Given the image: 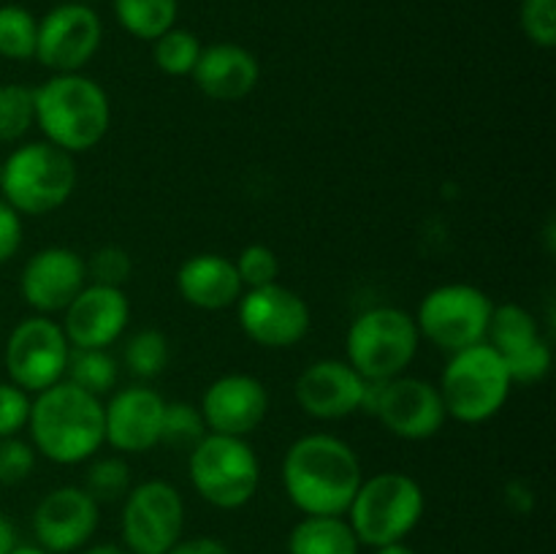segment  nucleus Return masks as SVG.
Segmentation results:
<instances>
[{
	"label": "nucleus",
	"mask_w": 556,
	"mask_h": 554,
	"mask_svg": "<svg viewBox=\"0 0 556 554\" xmlns=\"http://www.w3.org/2000/svg\"><path fill=\"white\" fill-rule=\"evenodd\" d=\"M76 188L74 155L49 141L16 147L0 166V190L20 215H49Z\"/></svg>",
	"instance_id": "20e7f679"
},
{
	"label": "nucleus",
	"mask_w": 556,
	"mask_h": 554,
	"mask_svg": "<svg viewBox=\"0 0 556 554\" xmlns=\"http://www.w3.org/2000/svg\"><path fill=\"white\" fill-rule=\"evenodd\" d=\"M166 402L150 386H125L103 405L106 443L125 454H141L161 443Z\"/></svg>",
	"instance_id": "dca6fc26"
},
{
	"label": "nucleus",
	"mask_w": 556,
	"mask_h": 554,
	"mask_svg": "<svg viewBox=\"0 0 556 554\" xmlns=\"http://www.w3.org/2000/svg\"><path fill=\"white\" fill-rule=\"evenodd\" d=\"M14 546H16L14 525H11V521L0 514V554H9Z\"/></svg>",
	"instance_id": "a19ab883"
},
{
	"label": "nucleus",
	"mask_w": 556,
	"mask_h": 554,
	"mask_svg": "<svg viewBox=\"0 0 556 554\" xmlns=\"http://www.w3.org/2000/svg\"><path fill=\"white\" fill-rule=\"evenodd\" d=\"M71 342L58 320L49 315H33L14 326L5 342V369L11 383L25 391H43L63 380Z\"/></svg>",
	"instance_id": "9b49d317"
},
{
	"label": "nucleus",
	"mask_w": 556,
	"mask_h": 554,
	"mask_svg": "<svg viewBox=\"0 0 556 554\" xmlns=\"http://www.w3.org/2000/svg\"><path fill=\"white\" fill-rule=\"evenodd\" d=\"M521 27L538 47H556V0H521Z\"/></svg>",
	"instance_id": "c9c22d12"
},
{
	"label": "nucleus",
	"mask_w": 556,
	"mask_h": 554,
	"mask_svg": "<svg viewBox=\"0 0 556 554\" xmlns=\"http://www.w3.org/2000/svg\"><path fill=\"white\" fill-rule=\"evenodd\" d=\"M206 421L201 416V407L190 402H166L161 427V443L172 445L177 451H193L206 438Z\"/></svg>",
	"instance_id": "cd10ccee"
},
{
	"label": "nucleus",
	"mask_w": 556,
	"mask_h": 554,
	"mask_svg": "<svg viewBox=\"0 0 556 554\" xmlns=\"http://www.w3.org/2000/svg\"><path fill=\"white\" fill-rule=\"evenodd\" d=\"M508 369L503 356L486 340L462 348L445 364L440 378V396L448 416L462 424H481L497 416L510 394Z\"/></svg>",
	"instance_id": "423d86ee"
},
{
	"label": "nucleus",
	"mask_w": 556,
	"mask_h": 554,
	"mask_svg": "<svg viewBox=\"0 0 556 554\" xmlns=\"http://www.w3.org/2000/svg\"><path fill=\"white\" fill-rule=\"evenodd\" d=\"M65 375L74 386L101 396L117 386L119 364L106 348H71Z\"/></svg>",
	"instance_id": "393cba45"
},
{
	"label": "nucleus",
	"mask_w": 556,
	"mask_h": 554,
	"mask_svg": "<svg viewBox=\"0 0 556 554\" xmlns=\"http://www.w3.org/2000/svg\"><path fill=\"white\" fill-rule=\"evenodd\" d=\"M168 340L157 329H141L125 345V367L141 380H152L166 369Z\"/></svg>",
	"instance_id": "c85d7f7f"
},
{
	"label": "nucleus",
	"mask_w": 556,
	"mask_h": 554,
	"mask_svg": "<svg viewBox=\"0 0 556 554\" xmlns=\"http://www.w3.org/2000/svg\"><path fill=\"white\" fill-rule=\"evenodd\" d=\"M36 123V98L33 87H0V141H16Z\"/></svg>",
	"instance_id": "7c9ffc66"
},
{
	"label": "nucleus",
	"mask_w": 556,
	"mask_h": 554,
	"mask_svg": "<svg viewBox=\"0 0 556 554\" xmlns=\"http://www.w3.org/2000/svg\"><path fill=\"white\" fill-rule=\"evenodd\" d=\"M418 326L400 307L364 310L348 329V364L364 380H391L405 375L418 351Z\"/></svg>",
	"instance_id": "0eeeda50"
},
{
	"label": "nucleus",
	"mask_w": 556,
	"mask_h": 554,
	"mask_svg": "<svg viewBox=\"0 0 556 554\" xmlns=\"http://www.w3.org/2000/svg\"><path fill=\"white\" fill-rule=\"evenodd\" d=\"M103 25L85 3H63L38 22L36 58L58 74H76L101 47Z\"/></svg>",
	"instance_id": "4468645a"
},
{
	"label": "nucleus",
	"mask_w": 556,
	"mask_h": 554,
	"mask_svg": "<svg viewBox=\"0 0 556 554\" xmlns=\"http://www.w3.org/2000/svg\"><path fill=\"white\" fill-rule=\"evenodd\" d=\"M212 101H242L258 85V60L239 43H212L201 49L199 63L190 74Z\"/></svg>",
	"instance_id": "412c9836"
},
{
	"label": "nucleus",
	"mask_w": 556,
	"mask_h": 554,
	"mask_svg": "<svg viewBox=\"0 0 556 554\" xmlns=\"http://www.w3.org/2000/svg\"><path fill=\"white\" fill-rule=\"evenodd\" d=\"M98 519V503L87 494V489L60 487L36 505L33 530L49 554H68L90 541Z\"/></svg>",
	"instance_id": "2eb2a0df"
},
{
	"label": "nucleus",
	"mask_w": 556,
	"mask_h": 554,
	"mask_svg": "<svg viewBox=\"0 0 556 554\" xmlns=\"http://www.w3.org/2000/svg\"><path fill=\"white\" fill-rule=\"evenodd\" d=\"M63 313V331L71 348H109L128 326L130 304L123 288L90 282Z\"/></svg>",
	"instance_id": "6ab92c4d"
},
{
	"label": "nucleus",
	"mask_w": 556,
	"mask_h": 554,
	"mask_svg": "<svg viewBox=\"0 0 556 554\" xmlns=\"http://www.w3.org/2000/svg\"><path fill=\"white\" fill-rule=\"evenodd\" d=\"M358 538L342 516H304L288 536L291 554H358Z\"/></svg>",
	"instance_id": "5701e85b"
},
{
	"label": "nucleus",
	"mask_w": 556,
	"mask_h": 554,
	"mask_svg": "<svg viewBox=\"0 0 556 554\" xmlns=\"http://www.w3.org/2000/svg\"><path fill=\"white\" fill-rule=\"evenodd\" d=\"M269 411V394L266 386L253 375H223L201 400V416H204L206 429L217 435H231V438H244L266 418Z\"/></svg>",
	"instance_id": "a211bd4d"
},
{
	"label": "nucleus",
	"mask_w": 556,
	"mask_h": 554,
	"mask_svg": "<svg viewBox=\"0 0 556 554\" xmlns=\"http://www.w3.org/2000/svg\"><path fill=\"white\" fill-rule=\"evenodd\" d=\"M38 22L22 5H0V54L9 60L36 58Z\"/></svg>",
	"instance_id": "bb28decb"
},
{
	"label": "nucleus",
	"mask_w": 556,
	"mask_h": 554,
	"mask_svg": "<svg viewBox=\"0 0 556 554\" xmlns=\"http://www.w3.org/2000/svg\"><path fill=\"white\" fill-rule=\"evenodd\" d=\"M36 467V449L25 440L0 438V483L11 487V483L25 481Z\"/></svg>",
	"instance_id": "e433bc0d"
},
{
	"label": "nucleus",
	"mask_w": 556,
	"mask_h": 554,
	"mask_svg": "<svg viewBox=\"0 0 556 554\" xmlns=\"http://www.w3.org/2000/svg\"><path fill=\"white\" fill-rule=\"evenodd\" d=\"M503 362L514 383H538L552 369V348L546 340H535L532 345L503 356Z\"/></svg>",
	"instance_id": "473e14b6"
},
{
	"label": "nucleus",
	"mask_w": 556,
	"mask_h": 554,
	"mask_svg": "<svg viewBox=\"0 0 556 554\" xmlns=\"http://www.w3.org/2000/svg\"><path fill=\"white\" fill-rule=\"evenodd\" d=\"M492 299L467 282H448L424 297L418 307V335L443 351H462L486 340L492 320Z\"/></svg>",
	"instance_id": "9d476101"
},
{
	"label": "nucleus",
	"mask_w": 556,
	"mask_h": 554,
	"mask_svg": "<svg viewBox=\"0 0 556 554\" xmlns=\"http://www.w3.org/2000/svg\"><path fill=\"white\" fill-rule=\"evenodd\" d=\"M362 411L378 416L383 427L402 440L434 438L448 418L438 386L410 375L367 380Z\"/></svg>",
	"instance_id": "1a4fd4ad"
},
{
	"label": "nucleus",
	"mask_w": 556,
	"mask_h": 554,
	"mask_svg": "<svg viewBox=\"0 0 556 554\" xmlns=\"http://www.w3.org/2000/svg\"><path fill=\"white\" fill-rule=\"evenodd\" d=\"M367 380L348 362L320 358L309 364L296 380V402L307 416L320 421H334L362 411Z\"/></svg>",
	"instance_id": "aec40b11"
},
{
	"label": "nucleus",
	"mask_w": 556,
	"mask_h": 554,
	"mask_svg": "<svg viewBox=\"0 0 556 554\" xmlns=\"http://www.w3.org/2000/svg\"><path fill=\"white\" fill-rule=\"evenodd\" d=\"M30 418L27 391L14 383H0V438H14Z\"/></svg>",
	"instance_id": "4c0bfd02"
},
{
	"label": "nucleus",
	"mask_w": 556,
	"mask_h": 554,
	"mask_svg": "<svg viewBox=\"0 0 556 554\" xmlns=\"http://www.w3.org/2000/svg\"><path fill=\"white\" fill-rule=\"evenodd\" d=\"M85 554H125L117 543H96V546L87 549Z\"/></svg>",
	"instance_id": "37998d69"
},
{
	"label": "nucleus",
	"mask_w": 556,
	"mask_h": 554,
	"mask_svg": "<svg viewBox=\"0 0 556 554\" xmlns=\"http://www.w3.org/2000/svg\"><path fill=\"white\" fill-rule=\"evenodd\" d=\"M130 492V467L119 456H103L87 470V494L96 503H112Z\"/></svg>",
	"instance_id": "2f4dec72"
},
{
	"label": "nucleus",
	"mask_w": 556,
	"mask_h": 554,
	"mask_svg": "<svg viewBox=\"0 0 556 554\" xmlns=\"http://www.w3.org/2000/svg\"><path fill=\"white\" fill-rule=\"evenodd\" d=\"M233 266H237L244 288L269 286V282H277V275H280V261H277L275 250L266 244H248L233 261Z\"/></svg>",
	"instance_id": "72a5a7b5"
},
{
	"label": "nucleus",
	"mask_w": 556,
	"mask_h": 554,
	"mask_svg": "<svg viewBox=\"0 0 556 554\" xmlns=\"http://www.w3.org/2000/svg\"><path fill=\"white\" fill-rule=\"evenodd\" d=\"M9 554H49V552L41 546H14Z\"/></svg>",
	"instance_id": "c03bdc74"
},
{
	"label": "nucleus",
	"mask_w": 556,
	"mask_h": 554,
	"mask_svg": "<svg viewBox=\"0 0 556 554\" xmlns=\"http://www.w3.org/2000/svg\"><path fill=\"white\" fill-rule=\"evenodd\" d=\"M364 481L362 462L334 435H304L282 459V487L304 516H342Z\"/></svg>",
	"instance_id": "f257e3e1"
},
{
	"label": "nucleus",
	"mask_w": 556,
	"mask_h": 554,
	"mask_svg": "<svg viewBox=\"0 0 556 554\" xmlns=\"http://www.w3.org/2000/svg\"><path fill=\"white\" fill-rule=\"evenodd\" d=\"M375 554H418V552L407 546L405 541H396V543H389V546H380Z\"/></svg>",
	"instance_id": "79ce46f5"
},
{
	"label": "nucleus",
	"mask_w": 556,
	"mask_h": 554,
	"mask_svg": "<svg viewBox=\"0 0 556 554\" xmlns=\"http://www.w3.org/2000/svg\"><path fill=\"white\" fill-rule=\"evenodd\" d=\"M535 340H541V329H538V320L530 310L514 302L500 304V307L492 310L486 342L500 356L521 351V348L532 345Z\"/></svg>",
	"instance_id": "b1692460"
},
{
	"label": "nucleus",
	"mask_w": 556,
	"mask_h": 554,
	"mask_svg": "<svg viewBox=\"0 0 556 554\" xmlns=\"http://www.w3.org/2000/svg\"><path fill=\"white\" fill-rule=\"evenodd\" d=\"M188 454L190 481L206 503L233 511L253 500L261 481V462L248 440L206 432V438Z\"/></svg>",
	"instance_id": "6e6552de"
},
{
	"label": "nucleus",
	"mask_w": 556,
	"mask_h": 554,
	"mask_svg": "<svg viewBox=\"0 0 556 554\" xmlns=\"http://www.w3.org/2000/svg\"><path fill=\"white\" fill-rule=\"evenodd\" d=\"M85 286V259L68 248L38 250L22 269V297L41 315L63 313Z\"/></svg>",
	"instance_id": "f3484780"
},
{
	"label": "nucleus",
	"mask_w": 556,
	"mask_h": 554,
	"mask_svg": "<svg viewBox=\"0 0 556 554\" xmlns=\"http://www.w3.org/2000/svg\"><path fill=\"white\" fill-rule=\"evenodd\" d=\"M239 326L261 348H291L309 331V307L296 291L269 282L239 297Z\"/></svg>",
	"instance_id": "ddd939ff"
},
{
	"label": "nucleus",
	"mask_w": 556,
	"mask_h": 554,
	"mask_svg": "<svg viewBox=\"0 0 556 554\" xmlns=\"http://www.w3.org/2000/svg\"><path fill=\"white\" fill-rule=\"evenodd\" d=\"M87 280H92L96 286H109V288H123V282L128 280L130 272H134V261L125 253L123 248H109L96 250L90 255V261H85Z\"/></svg>",
	"instance_id": "f704fd0d"
},
{
	"label": "nucleus",
	"mask_w": 556,
	"mask_h": 554,
	"mask_svg": "<svg viewBox=\"0 0 556 554\" xmlns=\"http://www.w3.org/2000/svg\"><path fill=\"white\" fill-rule=\"evenodd\" d=\"M30 438L36 451L58 465L85 462L106 443L101 396L79 389L71 380H58L38 391L30 402Z\"/></svg>",
	"instance_id": "f03ea898"
},
{
	"label": "nucleus",
	"mask_w": 556,
	"mask_h": 554,
	"mask_svg": "<svg viewBox=\"0 0 556 554\" xmlns=\"http://www.w3.org/2000/svg\"><path fill=\"white\" fill-rule=\"evenodd\" d=\"M182 494L166 481H144L125 494L123 538L134 554H166L182 538Z\"/></svg>",
	"instance_id": "f8f14e48"
},
{
	"label": "nucleus",
	"mask_w": 556,
	"mask_h": 554,
	"mask_svg": "<svg viewBox=\"0 0 556 554\" xmlns=\"http://www.w3.org/2000/svg\"><path fill=\"white\" fill-rule=\"evenodd\" d=\"M166 554H231V549L217 538H188V541H177Z\"/></svg>",
	"instance_id": "ea45409f"
},
{
	"label": "nucleus",
	"mask_w": 556,
	"mask_h": 554,
	"mask_svg": "<svg viewBox=\"0 0 556 554\" xmlns=\"http://www.w3.org/2000/svg\"><path fill=\"white\" fill-rule=\"evenodd\" d=\"M201 43L199 38L193 36L190 30H172L163 33L161 38H155V65L168 76H188L193 74L195 63H199V54H201Z\"/></svg>",
	"instance_id": "c756f323"
},
{
	"label": "nucleus",
	"mask_w": 556,
	"mask_h": 554,
	"mask_svg": "<svg viewBox=\"0 0 556 554\" xmlns=\"http://www.w3.org/2000/svg\"><path fill=\"white\" fill-rule=\"evenodd\" d=\"M177 288L188 304L199 310H226L242 297V280L231 259L217 253H199L177 272Z\"/></svg>",
	"instance_id": "4be33fe9"
},
{
	"label": "nucleus",
	"mask_w": 556,
	"mask_h": 554,
	"mask_svg": "<svg viewBox=\"0 0 556 554\" xmlns=\"http://www.w3.org/2000/svg\"><path fill=\"white\" fill-rule=\"evenodd\" d=\"M424 489L416 478L405 473H378L364 478L353 503L348 508V525L356 532L358 543L367 546H389L405 541L424 516Z\"/></svg>",
	"instance_id": "39448f33"
},
{
	"label": "nucleus",
	"mask_w": 556,
	"mask_h": 554,
	"mask_svg": "<svg viewBox=\"0 0 556 554\" xmlns=\"http://www.w3.org/2000/svg\"><path fill=\"white\" fill-rule=\"evenodd\" d=\"M22 244V215L0 199V264L11 261Z\"/></svg>",
	"instance_id": "58836bf2"
},
{
	"label": "nucleus",
	"mask_w": 556,
	"mask_h": 554,
	"mask_svg": "<svg viewBox=\"0 0 556 554\" xmlns=\"http://www.w3.org/2000/svg\"><path fill=\"white\" fill-rule=\"evenodd\" d=\"M36 125L49 144L65 152H87L106 136L112 123L109 96L90 76L54 74L33 90Z\"/></svg>",
	"instance_id": "7ed1b4c3"
},
{
	"label": "nucleus",
	"mask_w": 556,
	"mask_h": 554,
	"mask_svg": "<svg viewBox=\"0 0 556 554\" xmlns=\"http://www.w3.org/2000/svg\"><path fill=\"white\" fill-rule=\"evenodd\" d=\"M114 14L130 36L155 41L174 27L177 0H114Z\"/></svg>",
	"instance_id": "a878e982"
}]
</instances>
